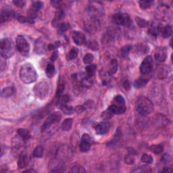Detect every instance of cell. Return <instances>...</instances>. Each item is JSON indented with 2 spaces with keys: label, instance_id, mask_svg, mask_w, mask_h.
Listing matches in <instances>:
<instances>
[{
  "label": "cell",
  "instance_id": "obj_49",
  "mask_svg": "<svg viewBox=\"0 0 173 173\" xmlns=\"http://www.w3.org/2000/svg\"><path fill=\"white\" fill-rule=\"evenodd\" d=\"M125 160L126 164H129V165L133 164L134 162H135V159H134V158L131 156L130 154L126 155V156L125 157Z\"/></svg>",
  "mask_w": 173,
  "mask_h": 173
},
{
  "label": "cell",
  "instance_id": "obj_5",
  "mask_svg": "<svg viewBox=\"0 0 173 173\" xmlns=\"http://www.w3.org/2000/svg\"><path fill=\"white\" fill-rule=\"evenodd\" d=\"M16 49L23 56H28L30 52V45L25 38L22 35H18L16 41Z\"/></svg>",
  "mask_w": 173,
  "mask_h": 173
},
{
  "label": "cell",
  "instance_id": "obj_47",
  "mask_svg": "<svg viewBox=\"0 0 173 173\" xmlns=\"http://www.w3.org/2000/svg\"><path fill=\"white\" fill-rule=\"evenodd\" d=\"M114 101L116 103L120 104H125V99H124V97L120 96V95H118L115 97H114Z\"/></svg>",
  "mask_w": 173,
  "mask_h": 173
},
{
  "label": "cell",
  "instance_id": "obj_11",
  "mask_svg": "<svg viewBox=\"0 0 173 173\" xmlns=\"http://www.w3.org/2000/svg\"><path fill=\"white\" fill-rule=\"evenodd\" d=\"M72 37L74 43L79 46H81L86 43V36L81 31H74L72 33Z\"/></svg>",
  "mask_w": 173,
  "mask_h": 173
},
{
  "label": "cell",
  "instance_id": "obj_50",
  "mask_svg": "<svg viewBox=\"0 0 173 173\" xmlns=\"http://www.w3.org/2000/svg\"><path fill=\"white\" fill-rule=\"evenodd\" d=\"M137 51H139V52L141 53H145L147 52V49H146V46L143 45H139L137 46Z\"/></svg>",
  "mask_w": 173,
  "mask_h": 173
},
{
  "label": "cell",
  "instance_id": "obj_34",
  "mask_svg": "<svg viewBox=\"0 0 173 173\" xmlns=\"http://www.w3.org/2000/svg\"><path fill=\"white\" fill-rule=\"evenodd\" d=\"M135 22L137 25L141 28H145L149 25V22L138 16L135 17Z\"/></svg>",
  "mask_w": 173,
  "mask_h": 173
},
{
  "label": "cell",
  "instance_id": "obj_55",
  "mask_svg": "<svg viewBox=\"0 0 173 173\" xmlns=\"http://www.w3.org/2000/svg\"><path fill=\"white\" fill-rule=\"evenodd\" d=\"M25 172H36V171H35V170L31 169V170H26Z\"/></svg>",
  "mask_w": 173,
  "mask_h": 173
},
{
  "label": "cell",
  "instance_id": "obj_26",
  "mask_svg": "<svg viewBox=\"0 0 173 173\" xmlns=\"http://www.w3.org/2000/svg\"><path fill=\"white\" fill-rule=\"evenodd\" d=\"M73 120L72 118H66L65 119L62 124V128L64 131H69L70 130L72 126Z\"/></svg>",
  "mask_w": 173,
  "mask_h": 173
},
{
  "label": "cell",
  "instance_id": "obj_21",
  "mask_svg": "<svg viewBox=\"0 0 173 173\" xmlns=\"http://www.w3.org/2000/svg\"><path fill=\"white\" fill-rule=\"evenodd\" d=\"M160 32H161L162 35L164 36V38H169L171 36L172 33V26L169 25V24H167V25L164 26V27H162Z\"/></svg>",
  "mask_w": 173,
  "mask_h": 173
},
{
  "label": "cell",
  "instance_id": "obj_16",
  "mask_svg": "<svg viewBox=\"0 0 173 173\" xmlns=\"http://www.w3.org/2000/svg\"><path fill=\"white\" fill-rule=\"evenodd\" d=\"M28 164V155L25 153H23L19 155L18 160V166L20 169H23L26 168Z\"/></svg>",
  "mask_w": 173,
  "mask_h": 173
},
{
  "label": "cell",
  "instance_id": "obj_39",
  "mask_svg": "<svg viewBox=\"0 0 173 173\" xmlns=\"http://www.w3.org/2000/svg\"><path fill=\"white\" fill-rule=\"evenodd\" d=\"M159 33H160V28L156 26H153L149 29V30H148V33H149L151 36H157Z\"/></svg>",
  "mask_w": 173,
  "mask_h": 173
},
{
  "label": "cell",
  "instance_id": "obj_51",
  "mask_svg": "<svg viewBox=\"0 0 173 173\" xmlns=\"http://www.w3.org/2000/svg\"><path fill=\"white\" fill-rule=\"evenodd\" d=\"M51 4H52V6L55 8L60 9L61 6V4H62V1H56V0H54V1H51Z\"/></svg>",
  "mask_w": 173,
  "mask_h": 173
},
{
  "label": "cell",
  "instance_id": "obj_14",
  "mask_svg": "<svg viewBox=\"0 0 173 173\" xmlns=\"http://www.w3.org/2000/svg\"><path fill=\"white\" fill-rule=\"evenodd\" d=\"M167 53L166 50L164 47L158 48L155 52V60L160 62H164L166 59Z\"/></svg>",
  "mask_w": 173,
  "mask_h": 173
},
{
  "label": "cell",
  "instance_id": "obj_1",
  "mask_svg": "<svg viewBox=\"0 0 173 173\" xmlns=\"http://www.w3.org/2000/svg\"><path fill=\"white\" fill-rule=\"evenodd\" d=\"M19 77L24 84H31L36 81L38 75L33 66L28 62L21 66L19 71Z\"/></svg>",
  "mask_w": 173,
  "mask_h": 173
},
{
  "label": "cell",
  "instance_id": "obj_40",
  "mask_svg": "<svg viewBox=\"0 0 173 173\" xmlns=\"http://www.w3.org/2000/svg\"><path fill=\"white\" fill-rule=\"evenodd\" d=\"M12 4L15 6H16L17 8H22L25 6L26 1H24V0H15V1H12Z\"/></svg>",
  "mask_w": 173,
  "mask_h": 173
},
{
  "label": "cell",
  "instance_id": "obj_6",
  "mask_svg": "<svg viewBox=\"0 0 173 173\" xmlns=\"http://www.w3.org/2000/svg\"><path fill=\"white\" fill-rule=\"evenodd\" d=\"M112 21L116 25L123 26L125 27H130L131 24H132L131 17L127 14H115L112 16Z\"/></svg>",
  "mask_w": 173,
  "mask_h": 173
},
{
  "label": "cell",
  "instance_id": "obj_46",
  "mask_svg": "<svg viewBox=\"0 0 173 173\" xmlns=\"http://www.w3.org/2000/svg\"><path fill=\"white\" fill-rule=\"evenodd\" d=\"M89 47L90 50H93V51H97V50H98V49H99V46H98V44H97L96 41H91L89 43Z\"/></svg>",
  "mask_w": 173,
  "mask_h": 173
},
{
  "label": "cell",
  "instance_id": "obj_53",
  "mask_svg": "<svg viewBox=\"0 0 173 173\" xmlns=\"http://www.w3.org/2000/svg\"><path fill=\"white\" fill-rule=\"evenodd\" d=\"M58 51H55V52L53 53L52 55L50 58L51 62H54V61H55V60L58 58Z\"/></svg>",
  "mask_w": 173,
  "mask_h": 173
},
{
  "label": "cell",
  "instance_id": "obj_13",
  "mask_svg": "<svg viewBox=\"0 0 173 173\" xmlns=\"http://www.w3.org/2000/svg\"><path fill=\"white\" fill-rule=\"evenodd\" d=\"M110 128V124L108 122L104 121L97 124L96 127V131L97 135H105L108 132Z\"/></svg>",
  "mask_w": 173,
  "mask_h": 173
},
{
  "label": "cell",
  "instance_id": "obj_4",
  "mask_svg": "<svg viewBox=\"0 0 173 173\" xmlns=\"http://www.w3.org/2000/svg\"><path fill=\"white\" fill-rule=\"evenodd\" d=\"M33 91L36 98L43 100V99H45L49 95L50 85L47 82L41 81L35 85L33 89Z\"/></svg>",
  "mask_w": 173,
  "mask_h": 173
},
{
  "label": "cell",
  "instance_id": "obj_45",
  "mask_svg": "<svg viewBox=\"0 0 173 173\" xmlns=\"http://www.w3.org/2000/svg\"><path fill=\"white\" fill-rule=\"evenodd\" d=\"M87 109L86 107L85 106V105H79V106H77L74 108V112H77V114H81L83 112Z\"/></svg>",
  "mask_w": 173,
  "mask_h": 173
},
{
  "label": "cell",
  "instance_id": "obj_17",
  "mask_svg": "<svg viewBox=\"0 0 173 173\" xmlns=\"http://www.w3.org/2000/svg\"><path fill=\"white\" fill-rule=\"evenodd\" d=\"M35 52L39 55H42L46 52V44L42 40H39L36 42Z\"/></svg>",
  "mask_w": 173,
  "mask_h": 173
},
{
  "label": "cell",
  "instance_id": "obj_36",
  "mask_svg": "<svg viewBox=\"0 0 173 173\" xmlns=\"http://www.w3.org/2000/svg\"><path fill=\"white\" fill-rule=\"evenodd\" d=\"M131 48H132V46L129 45L124 46V47L121 48L120 52H121V55L123 56V58H126L128 56L129 52H131Z\"/></svg>",
  "mask_w": 173,
  "mask_h": 173
},
{
  "label": "cell",
  "instance_id": "obj_56",
  "mask_svg": "<svg viewBox=\"0 0 173 173\" xmlns=\"http://www.w3.org/2000/svg\"><path fill=\"white\" fill-rule=\"evenodd\" d=\"M170 44L171 47H172V40H170Z\"/></svg>",
  "mask_w": 173,
  "mask_h": 173
},
{
  "label": "cell",
  "instance_id": "obj_54",
  "mask_svg": "<svg viewBox=\"0 0 173 173\" xmlns=\"http://www.w3.org/2000/svg\"><path fill=\"white\" fill-rule=\"evenodd\" d=\"M172 171V170L171 169V168H169V167H166L162 170V172H170Z\"/></svg>",
  "mask_w": 173,
  "mask_h": 173
},
{
  "label": "cell",
  "instance_id": "obj_32",
  "mask_svg": "<svg viewBox=\"0 0 173 173\" xmlns=\"http://www.w3.org/2000/svg\"><path fill=\"white\" fill-rule=\"evenodd\" d=\"M141 161L146 164H152L153 162V158L152 155L147 154V153H144L141 156Z\"/></svg>",
  "mask_w": 173,
  "mask_h": 173
},
{
  "label": "cell",
  "instance_id": "obj_2",
  "mask_svg": "<svg viewBox=\"0 0 173 173\" xmlns=\"http://www.w3.org/2000/svg\"><path fill=\"white\" fill-rule=\"evenodd\" d=\"M135 108L137 112L142 116L149 115L154 109L152 101L145 96L139 97L136 102Z\"/></svg>",
  "mask_w": 173,
  "mask_h": 173
},
{
  "label": "cell",
  "instance_id": "obj_42",
  "mask_svg": "<svg viewBox=\"0 0 173 173\" xmlns=\"http://www.w3.org/2000/svg\"><path fill=\"white\" fill-rule=\"evenodd\" d=\"M64 84H60L58 87L57 92H56V98H60L62 97V95L64 92Z\"/></svg>",
  "mask_w": 173,
  "mask_h": 173
},
{
  "label": "cell",
  "instance_id": "obj_44",
  "mask_svg": "<svg viewBox=\"0 0 173 173\" xmlns=\"http://www.w3.org/2000/svg\"><path fill=\"white\" fill-rule=\"evenodd\" d=\"M61 46V43L60 41H57L55 43H50L47 46V49L49 50H54L55 49H57L58 47H59Z\"/></svg>",
  "mask_w": 173,
  "mask_h": 173
},
{
  "label": "cell",
  "instance_id": "obj_52",
  "mask_svg": "<svg viewBox=\"0 0 173 173\" xmlns=\"http://www.w3.org/2000/svg\"><path fill=\"white\" fill-rule=\"evenodd\" d=\"M123 87L125 88L126 91H128L129 89H131V83H130V82H129L128 80H126V81H125L123 82Z\"/></svg>",
  "mask_w": 173,
  "mask_h": 173
},
{
  "label": "cell",
  "instance_id": "obj_25",
  "mask_svg": "<svg viewBox=\"0 0 173 173\" xmlns=\"http://www.w3.org/2000/svg\"><path fill=\"white\" fill-rule=\"evenodd\" d=\"M17 20L21 23H30L34 24L35 23V18L32 16H17Z\"/></svg>",
  "mask_w": 173,
  "mask_h": 173
},
{
  "label": "cell",
  "instance_id": "obj_27",
  "mask_svg": "<svg viewBox=\"0 0 173 173\" xmlns=\"http://www.w3.org/2000/svg\"><path fill=\"white\" fill-rule=\"evenodd\" d=\"M148 82V80L145 79H143V78H140L134 82V87L137 89L142 88L144 86H145Z\"/></svg>",
  "mask_w": 173,
  "mask_h": 173
},
{
  "label": "cell",
  "instance_id": "obj_24",
  "mask_svg": "<svg viewBox=\"0 0 173 173\" xmlns=\"http://www.w3.org/2000/svg\"><path fill=\"white\" fill-rule=\"evenodd\" d=\"M45 73L47 77L48 78H50V79L54 76L55 73V69L54 65H53L52 63H50V64H47V67H46Z\"/></svg>",
  "mask_w": 173,
  "mask_h": 173
},
{
  "label": "cell",
  "instance_id": "obj_30",
  "mask_svg": "<svg viewBox=\"0 0 173 173\" xmlns=\"http://www.w3.org/2000/svg\"><path fill=\"white\" fill-rule=\"evenodd\" d=\"M60 109H61V110L62 111V112L65 114H66V115H70V114H72L73 112H74V108H73L72 106H68L67 104L60 106Z\"/></svg>",
  "mask_w": 173,
  "mask_h": 173
},
{
  "label": "cell",
  "instance_id": "obj_20",
  "mask_svg": "<svg viewBox=\"0 0 173 173\" xmlns=\"http://www.w3.org/2000/svg\"><path fill=\"white\" fill-rule=\"evenodd\" d=\"M96 64H89L85 68V70H86V77L91 79V78L95 74L96 70Z\"/></svg>",
  "mask_w": 173,
  "mask_h": 173
},
{
  "label": "cell",
  "instance_id": "obj_3",
  "mask_svg": "<svg viewBox=\"0 0 173 173\" xmlns=\"http://www.w3.org/2000/svg\"><path fill=\"white\" fill-rule=\"evenodd\" d=\"M1 55L4 59H8L14 54L13 42L9 38L1 39L0 41Z\"/></svg>",
  "mask_w": 173,
  "mask_h": 173
},
{
  "label": "cell",
  "instance_id": "obj_28",
  "mask_svg": "<svg viewBox=\"0 0 173 173\" xmlns=\"http://www.w3.org/2000/svg\"><path fill=\"white\" fill-rule=\"evenodd\" d=\"M43 150H44V148L42 145H37L36 147L35 148V150L33 151V156L35 158H41L43 156Z\"/></svg>",
  "mask_w": 173,
  "mask_h": 173
},
{
  "label": "cell",
  "instance_id": "obj_35",
  "mask_svg": "<svg viewBox=\"0 0 173 173\" xmlns=\"http://www.w3.org/2000/svg\"><path fill=\"white\" fill-rule=\"evenodd\" d=\"M43 7V3L42 1H33L32 2V14L33 12L35 13L38 11H39L40 9Z\"/></svg>",
  "mask_w": 173,
  "mask_h": 173
},
{
  "label": "cell",
  "instance_id": "obj_29",
  "mask_svg": "<svg viewBox=\"0 0 173 173\" xmlns=\"http://www.w3.org/2000/svg\"><path fill=\"white\" fill-rule=\"evenodd\" d=\"M70 27V25L68 23H60L59 24V26H58V35H63L65 32L69 30V28Z\"/></svg>",
  "mask_w": 173,
  "mask_h": 173
},
{
  "label": "cell",
  "instance_id": "obj_33",
  "mask_svg": "<svg viewBox=\"0 0 173 173\" xmlns=\"http://www.w3.org/2000/svg\"><path fill=\"white\" fill-rule=\"evenodd\" d=\"M139 7L142 9H147L153 6V1L147 0V1H139Z\"/></svg>",
  "mask_w": 173,
  "mask_h": 173
},
{
  "label": "cell",
  "instance_id": "obj_7",
  "mask_svg": "<svg viewBox=\"0 0 173 173\" xmlns=\"http://www.w3.org/2000/svg\"><path fill=\"white\" fill-rule=\"evenodd\" d=\"M62 118V114L59 112H55L49 116L41 127V131L43 132L48 128H50L53 124L57 123Z\"/></svg>",
  "mask_w": 173,
  "mask_h": 173
},
{
  "label": "cell",
  "instance_id": "obj_22",
  "mask_svg": "<svg viewBox=\"0 0 173 173\" xmlns=\"http://www.w3.org/2000/svg\"><path fill=\"white\" fill-rule=\"evenodd\" d=\"M14 93H15V89L12 87H8L2 90L1 96L2 97H5V98L6 97L7 98V97L12 96Z\"/></svg>",
  "mask_w": 173,
  "mask_h": 173
},
{
  "label": "cell",
  "instance_id": "obj_19",
  "mask_svg": "<svg viewBox=\"0 0 173 173\" xmlns=\"http://www.w3.org/2000/svg\"><path fill=\"white\" fill-rule=\"evenodd\" d=\"M118 69V63L116 59L112 60L109 65V73L110 74H115Z\"/></svg>",
  "mask_w": 173,
  "mask_h": 173
},
{
  "label": "cell",
  "instance_id": "obj_43",
  "mask_svg": "<svg viewBox=\"0 0 173 173\" xmlns=\"http://www.w3.org/2000/svg\"><path fill=\"white\" fill-rule=\"evenodd\" d=\"M70 100V97L68 95H64L60 98V106H62V105H65L67 104L68 102Z\"/></svg>",
  "mask_w": 173,
  "mask_h": 173
},
{
  "label": "cell",
  "instance_id": "obj_15",
  "mask_svg": "<svg viewBox=\"0 0 173 173\" xmlns=\"http://www.w3.org/2000/svg\"><path fill=\"white\" fill-rule=\"evenodd\" d=\"M64 16H65V14L64 11H63L61 8L58 9L56 12V13H55V18H53V20H52V24L53 27L57 28L58 26H59V24H60V21L62 20V19L64 18Z\"/></svg>",
  "mask_w": 173,
  "mask_h": 173
},
{
  "label": "cell",
  "instance_id": "obj_9",
  "mask_svg": "<svg viewBox=\"0 0 173 173\" xmlns=\"http://www.w3.org/2000/svg\"><path fill=\"white\" fill-rule=\"evenodd\" d=\"M91 142H92L91 138L89 136V134L84 133L82 136L81 141L79 145L80 150L83 153L89 152L90 148H91Z\"/></svg>",
  "mask_w": 173,
  "mask_h": 173
},
{
  "label": "cell",
  "instance_id": "obj_23",
  "mask_svg": "<svg viewBox=\"0 0 173 173\" xmlns=\"http://www.w3.org/2000/svg\"><path fill=\"white\" fill-rule=\"evenodd\" d=\"M78 54H79V49L77 47H72L68 53L66 59L69 61L74 60L77 58Z\"/></svg>",
  "mask_w": 173,
  "mask_h": 173
},
{
  "label": "cell",
  "instance_id": "obj_41",
  "mask_svg": "<svg viewBox=\"0 0 173 173\" xmlns=\"http://www.w3.org/2000/svg\"><path fill=\"white\" fill-rule=\"evenodd\" d=\"M114 116V114L111 112L110 111H109L108 109H106V111H104V112L101 114V117L105 120H109L112 117Z\"/></svg>",
  "mask_w": 173,
  "mask_h": 173
},
{
  "label": "cell",
  "instance_id": "obj_18",
  "mask_svg": "<svg viewBox=\"0 0 173 173\" xmlns=\"http://www.w3.org/2000/svg\"><path fill=\"white\" fill-rule=\"evenodd\" d=\"M17 133L19 137L23 139L24 141H28L31 138V133L29 131L25 128H18L17 131Z\"/></svg>",
  "mask_w": 173,
  "mask_h": 173
},
{
  "label": "cell",
  "instance_id": "obj_31",
  "mask_svg": "<svg viewBox=\"0 0 173 173\" xmlns=\"http://www.w3.org/2000/svg\"><path fill=\"white\" fill-rule=\"evenodd\" d=\"M150 150L152 151L153 153L155 154H160L161 153L163 150H164V146L162 144H158V145H153L150 146Z\"/></svg>",
  "mask_w": 173,
  "mask_h": 173
},
{
  "label": "cell",
  "instance_id": "obj_8",
  "mask_svg": "<svg viewBox=\"0 0 173 173\" xmlns=\"http://www.w3.org/2000/svg\"><path fill=\"white\" fill-rule=\"evenodd\" d=\"M153 66V58L151 55H147L144 58L143 62L140 65L139 70L141 74H148L152 72Z\"/></svg>",
  "mask_w": 173,
  "mask_h": 173
},
{
  "label": "cell",
  "instance_id": "obj_48",
  "mask_svg": "<svg viewBox=\"0 0 173 173\" xmlns=\"http://www.w3.org/2000/svg\"><path fill=\"white\" fill-rule=\"evenodd\" d=\"M161 160L164 164H169L170 160H171V156L169 154H168V153H166L162 156Z\"/></svg>",
  "mask_w": 173,
  "mask_h": 173
},
{
  "label": "cell",
  "instance_id": "obj_38",
  "mask_svg": "<svg viewBox=\"0 0 173 173\" xmlns=\"http://www.w3.org/2000/svg\"><path fill=\"white\" fill-rule=\"evenodd\" d=\"M93 60H94L93 55L89 53H87V54L85 55V57L83 58V62L85 64L89 65L92 64L93 62Z\"/></svg>",
  "mask_w": 173,
  "mask_h": 173
},
{
  "label": "cell",
  "instance_id": "obj_12",
  "mask_svg": "<svg viewBox=\"0 0 173 173\" xmlns=\"http://www.w3.org/2000/svg\"><path fill=\"white\" fill-rule=\"evenodd\" d=\"M108 109L109 111H110L114 115V114H123L126 112V106L125 104H120L118 103L113 104L110 105L108 107Z\"/></svg>",
  "mask_w": 173,
  "mask_h": 173
},
{
  "label": "cell",
  "instance_id": "obj_37",
  "mask_svg": "<svg viewBox=\"0 0 173 173\" xmlns=\"http://www.w3.org/2000/svg\"><path fill=\"white\" fill-rule=\"evenodd\" d=\"M70 172H76V173H82V172H87L83 167L81 166V165L75 164L72 167L71 170H70Z\"/></svg>",
  "mask_w": 173,
  "mask_h": 173
},
{
  "label": "cell",
  "instance_id": "obj_10",
  "mask_svg": "<svg viewBox=\"0 0 173 173\" xmlns=\"http://www.w3.org/2000/svg\"><path fill=\"white\" fill-rule=\"evenodd\" d=\"M14 18H17V14L14 10L9 9H1L0 14V21L1 23L12 20Z\"/></svg>",
  "mask_w": 173,
  "mask_h": 173
}]
</instances>
